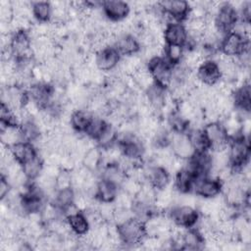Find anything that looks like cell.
<instances>
[{"label":"cell","mask_w":251,"mask_h":251,"mask_svg":"<svg viewBox=\"0 0 251 251\" xmlns=\"http://www.w3.org/2000/svg\"><path fill=\"white\" fill-rule=\"evenodd\" d=\"M163 39L165 44L185 46L188 40V33L184 24L179 22H172L166 25L163 29Z\"/></svg>","instance_id":"obj_15"},{"label":"cell","mask_w":251,"mask_h":251,"mask_svg":"<svg viewBox=\"0 0 251 251\" xmlns=\"http://www.w3.org/2000/svg\"><path fill=\"white\" fill-rule=\"evenodd\" d=\"M31 13L36 23H50L52 17V7L50 2H31Z\"/></svg>","instance_id":"obj_28"},{"label":"cell","mask_w":251,"mask_h":251,"mask_svg":"<svg viewBox=\"0 0 251 251\" xmlns=\"http://www.w3.org/2000/svg\"><path fill=\"white\" fill-rule=\"evenodd\" d=\"M133 202H134V197L132 195H130L129 193L119 188V191H118L117 196L114 201V204L116 207L131 209Z\"/></svg>","instance_id":"obj_38"},{"label":"cell","mask_w":251,"mask_h":251,"mask_svg":"<svg viewBox=\"0 0 251 251\" xmlns=\"http://www.w3.org/2000/svg\"><path fill=\"white\" fill-rule=\"evenodd\" d=\"M146 67L154 83L168 90L172 82L173 66L167 62L163 56H158L149 60Z\"/></svg>","instance_id":"obj_5"},{"label":"cell","mask_w":251,"mask_h":251,"mask_svg":"<svg viewBox=\"0 0 251 251\" xmlns=\"http://www.w3.org/2000/svg\"><path fill=\"white\" fill-rule=\"evenodd\" d=\"M107 125L106 119L100 116H94L90 125L88 126L86 131L84 132V135L88 136L89 138L93 139L94 141L97 139V137L100 135L102 130L105 128Z\"/></svg>","instance_id":"obj_35"},{"label":"cell","mask_w":251,"mask_h":251,"mask_svg":"<svg viewBox=\"0 0 251 251\" xmlns=\"http://www.w3.org/2000/svg\"><path fill=\"white\" fill-rule=\"evenodd\" d=\"M10 148L12 150L14 158L21 164H24L27 160L38 155L36 147L32 143L26 141L19 142Z\"/></svg>","instance_id":"obj_25"},{"label":"cell","mask_w":251,"mask_h":251,"mask_svg":"<svg viewBox=\"0 0 251 251\" xmlns=\"http://www.w3.org/2000/svg\"><path fill=\"white\" fill-rule=\"evenodd\" d=\"M170 148L176 158L183 161L189 160L195 154V150L186 132L173 131L170 139Z\"/></svg>","instance_id":"obj_9"},{"label":"cell","mask_w":251,"mask_h":251,"mask_svg":"<svg viewBox=\"0 0 251 251\" xmlns=\"http://www.w3.org/2000/svg\"><path fill=\"white\" fill-rule=\"evenodd\" d=\"M131 77L137 90L139 91L144 92L154 84V80L145 65L140 68L133 75H131Z\"/></svg>","instance_id":"obj_34"},{"label":"cell","mask_w":251,"mask_h":251,"mask_svg":"<svg viewBox=\"0 0 251 251\" xmlns=\"http://www.w3.org/2000/svg\"><path fill=\"white\" fill-rule=\"evenodd\" d=\"M162 11L170 18L172 22L183 23L187 20L190 5L189 2L183 0L162 1L158 2Z\"/></svg>","instance_id":"obj_12"},{"label":"cell","mask_w":251,"mask_h":251,"mask_svg":"<svg viewBox=\"0 0 251 251\" xmlns=\"http://www.w3.org/2000/svg\"><path fill=\"white\" fill-rule=\"evenodd\" d=\"M195 75L198 82L204 86H215L222 80L219 67L212 59L205 60L196 70Z\"/></svg>","instance_id":"obj_11"},{"label":"cell","mask_w":251,"mask_h":251,"mask_svg":"<svg viewBox=\"0 0 251 251\" xmlns=\"http://www.w3.org/2000/svg\"><path fill=\"white\" fill-rule=\"evenodd\" d=\"M75 197V190L73 187H69V188L57 190L54 197L50 201H52L62 212L65 208L74 204Z\"/></svg>","instance_id":"obj_32"},{"label":"cell","mask_w":251,"mask_h":251,"mask_svg":"<svg viewBox=\"0 0 251 251\" xmlns=\"http://www.w3.org/2000/svg\"><path fill=\"white\" fill-rule=\"evenodd\" d=\"M132 217H134V216H133L131 209L116 207L112 223L115 224L116 226H120V225L124 224L125 222L128 221L129 219H131Z\"/></svg>","instance_id":"obj_39"},{"label":"cell","mask_w":251,"mask_h":251,"mask_svg":"<svg viewBox=\"0 0 251 251\" xmlns=\"http://www.w3.org/2000/svg\"><path fill=\"white\" fill-rule=\"evenodd\" d=\"M117 226L122 244L126 248H133L140 245L146 236L144 222L135 217Z\"/></svg>","instance_id":"obj_1"},{"label":"cell","mask_w":251,"mask_h":251,"mask_svg":"<svg viewBox=\"0 0 251 251\" xmlns=\"http://www.w3.org/2000/svg\"><path fill=\"white\" fill-rule=\"evenodd\" d=\"M146 181L156 190L166 188L171 185V173L160 166L155 164H149V166L144 167Z\"/></svg>","instance_id":"obj_13"},{"label":"cell","mask_w":251,"mask_h":251,"mask_svg":"<svg viewBox=\"0 0 251 251\" xmlns=\"http://www.w3.org/2000/svg\"><path fill=\"white\" fill-rule=\"evenodd\" d=\"M168 217L173 225L188 228L194 227L197 224L200 213L197 208L187 205H174L168 210Z\"/></svg>","instance_id":"obj_4"},{"label":"cell","mask_w":251,"mask_h":251,"mask_svg":"<svg viewBox=\"0 0 251 251\" xmlns=\"http://www.w3.org/2000/svg\"><path fill=\"white\" fill-rule=\"evenodd\" d=\"M113 47L122 57L138 54L141 50L137 38L132 34H122L115 38Z\"/></svg>","instance_id":"obj_17"},{"label":"cell","mask_w":251,"mask_h":251,"mask_svg":"<svg viewBox=\"0 0 251 251\" xmlns=\"http://www.w3.org/2000/svg\"><path fill=\"white\" fill-rule=\"evenodd\" d=\"M73 187L72 171H67L61 169L58 176H56V188L57 190Z\"/></svg>","instance_id":"obj_37"},{"label":"cell","mask_w":251,"mask_h":251,"mask_svg":"<svg viewBox=\"0 0 251 251\" xmlns=\"http://www.w3.org/2000/svg\"><path fill=\"white\" fill-rule=\"evenodd\" d=\"M250 83L245 82L235 87L231 93V97L234 103V109L242 112L250 113L251 97H250Z\"/></svg>","instance_id":"obj_18"},{"label":"cell","mask_w":251,"mask_h":251,"mask_svg":"<svg viewBox=\"0 0 251 251\" xmlns=\"http://www.w3.org/2000/svg\"><path fill=\"white\" fill-rule=\"evenodd\" d=\"M100 178H103L120 188L126 177V171L117 164H105L100 169Z\"/></svg>","instance_id":"obj_22"},{"label":"cell","mask_w":251,"mask_h":251,"mask_svg":"<svg viewBox=\"0 0 251 251\" xmlns=\"http://www.w3.org/2000/svg\"><path fill=\"white\" fill-rule=\"evenodd\" d=\"M0 139H1V143L8 147H12L13 145H15L17 143L24 141L21 127L5 126V125L1 124Z\"/></svg>","instance_id":"obj_27"},{"label":"cell","mask_w":251,"mask_h":251,"mask_svg":"<svg viewBox=\"0 0 251 251\" xmlns=\"http://www.w3.org/2000/svg\"><path fill=\"white\" fill-rule=\"evenodd\" d=\"M163 240L155 235H146L140 243L141 248L146 250H161L163 249Z\"/></svg>","instance_id":"obj_40"},{"label":"cell","mask_w":251,"mask_h":251,"mask_svg":"<svg viewBox=\"0 0 251 251\" xmlns=\"http://www.w3.org/2000/svg\"><path fill=\"white\" fill-rule=\"evenodd\" d=\"M121 59L119 52L113 46H109L95 53V66L103 73H110L118 68Z\"/></svg>","instance_id":"obj_14"},{"label":"cell","mask_w":251,"mask_h":251,"mask_svg":"<svg viewBox=\"0 0 251 251\" xmlns=\"http://www.w3.org/2000/svg\"><path fill=\"white\" fill-rule=\"evenodd\" d=\"M212 21L221 33L226 34L233 30L239 21V16L237 11L228 2H223L212 18Z\"/></svg>","instance_id":"obj_7"},{"label":"cell","mask_w":251,"mask_h":251,"mask_svg":"<svg viewBox=\"0 0 251 251\" xmlns=\"http://www.w3.org/2000/svg\"><path fill=\"white\" fill-rule=\"evenodd\" d=\"M142 184H143V183H142L141 181H139L138 179L126 176V179L124 180V182L122 183V185L120 186V188L123 189L124 191L129 193V194L132 195L133 197H135V195H136V194L138 193V191L140 190Z\"/></svg>","instance_id":"obj_36"},{"label":"cell","mask_w":251,"mask_h":251,"mask_svg":"<svg viewBox=\"0 0 251 251\" xmlns=\"http://www.w3.org/2000/svg\"><path fill=\"white\" fill-rule=\"evenodd\" d=\"M80 165L88 171L97 174L103 166L102 149L97 145L90 147L82 156Z\"/></svg>","instance_id":"obj_19"},{"label":"cell","mask_w":251,"mask_h":251,"mask_svg":"<svg viewBox=\"0 0 251 251\" xmlns=\"http://www.w3.org/2000/svg\"><path fill=\"white\" fill-rule=\"evenodd\" d=\"M117 137H118L117 127L107 122L105 128L97 137V139L95 140V143L101 149H104L115 144L117 142Z\"/></svg>","instance_id":"obj_33"},{"label":"cell","mask_w":251,"mask_h":251,"mask_svg":"<svg viewBox=\"0 0 251 251\" xmlns=\"http://www.w3.org/2000/svg\"><path fill=\"white\" fill-rule=\"evenodd\" d=\"M185 162V161H184ZM195 180V176L187 168L183 167L175 173L173 188L179 193L191 192L192 185Z\"/></svg>","instance_id":"obj_21"},{"label":"cell","mask_w":251,"mask_h":251,"mask_svg":"<svg viewBox=\"0 0 251 251\" xmlns=\"http://www.w3.org/2000/svg\"><path fill=\"white\" fill-rule=\"evenodd\" d=\"M203 127V126H202ZM202 127H192L188 126L186 133L191 141V144L195 152H203L210 150L207 139L203 133Z\"/></svg>","instance_id":"obj_29"},{"label":"cell","mask_w":251,"mask_h":251,"mask_svg":"<svg viewBox=\"0 0 251 251\" xmlns=\"http://www.w3.org/2000/svg\"><path fill=\"white\" fill-rule=\"evenodd\" d=\"M182 250H200L204 247V238L196 227L184 228L181 235Z\"/></svg>","instance_id":"obj_23"},{"label":"cell","mask_w":251,"mask_h":251,"mask_svg":"<svg viewBox=\"0 0 251 251\" xmlns=\"http://www.w3.org/2000/svg\"><path fill=\"white\" fill-rule=\"evenodd\" d=\"M66 221L72 232L76 236L85 235L90 229V225L88 223V220L85 214L81 211H78L71 216H68L66 218Z\"/></svg>","instance_id":"obj_24"},{"label":"cell","mask_w":251,"mask_h":251,"mask_svg":"<svg viewBox=\"0 0 251 251\" xmlns=\"http://www.w3.org/2000/svg\"><path fill=\"white\" fill-rule=\"evenodd\" d=\"M222 189L223 182L219 178L206 176L195 178L191 192L199 198L208 199L222 194Z\"/></svg>","instance_id":"obj_8"},{"label":"cell","mask_w":251,"mask_h":251,"mask_svg":"<svg viewBox=\"0 0 251 251\" xmlns=\"http://www.w3.org/2000/svg\"><path fill=\"white\" fill-rule=\"evenodd\" d=\"M118 191H119L118 186L99 177L97 182L95 197L100 202H114Z\"/></svg>","instance_id":"obj_26"},{"label":"cell","mask_w":251,"mask_h":251,"mask_svg":"<svg viewBox=\"0 0 251 251\" xmlns=\"http://www.w3.org/2000/svg\"><path fill=\"white\" fill-rule=\"evenodd\" d=\"M210 151L227 148L229 138L221 121L208 122L202 127Z\"/></svg>","instance_id":"obj_6"},{"label":"cell","mask_w":251,"mask_h":251,"mask_svg":"<svg viewBox=\"0 0 251 251\" xmlns=\"http://www.w3.org/2000/svg\"><path fill=\"white\" fill-rule=\"evenodd\" d=\"M22 166H23V171L26 176V177L30 181H32V180H35L41 175L44 167V161L39 155H36L35 157L22 164Z\"/></svg>","instance_id":"obj_30"},{"label":"cell","mask_w":251,"mask_h":251,"mask_svg":"<svg viewBox=\"0 0 251 251\" xmlns=\"http://www.w3.org/2000/svg\"><path fill=\"white\" fill-rule=\"evenodd\" d=\"M144 96L148 105L156 115V113H161L164 109L169 97V92L167 89L154 83L144 91Z\"/></svg>","instance_id":"obj_16"},{"label":"cell","mask_w":251,"mask_h":251,"mask_svg":"<svg viewBox=\"0 0 251 251\" xmlns=\"http://www.w3.org/2000/svg\"><path fill=\"white\" fill-rule=\"evenodd\" d=\"M247 50H250L249 38L242 36L235 31H230L225 34L219 45V52L221 54L233 59L237 58Z\"/></svg>","instance_id":"obj_3"},{"label":"cell","mask_w":251,"mask_h":251,"mask_svg":"<svg viewBox=\"0 0 251 251\" xmlns=\"http://www.w3.org/2000/svg\"><path fill=\"white\" fill-rule=\"evenodd\" d=\"M184 51H185L184 46L176 45V44H165L162 56L172 66H175L182 62Z\"/></svg>","instance_id":"obj_31"},{"label":"cell","mask_w":251,"mask_h":251,"mask_svg":"<svg viewBox=\"0 0 251 251\" xmlns=\"http://www.w3.org/2000/svg\"><path fill=\"white\" fill-rule=\"evenodd\" d=\"M11 189H12V185L10 184V182L7 180L6 177L1 176V179H0V197H1V200L4 199L8 195V193L11 191Z\"/></svg>","instance_id":"obj_41"},{"label":"cell","mask_w":251,"mask_h":251,"mask_svg":"<svg viewBox=\"0 0 251 251\" xmlns=\"http://www.w3.org/2000/svg\"><path fill=\"white\" fill-rule=\"evenodd\" d=\"M101 9L105 18L113 23H119L126 20L131 12L129 3L121 0L102 1Z\"/></svg>","instance_id":"obj_10"},{"label":"cell","mask_w":251,"mask_h":251,"mask_svg":"<svg viewBox=\"0 0 251 251\" xmlns=\"http://www.w3.org/2000/svg\"><path fill=\"white\" fill-rule=\"evenodd\" d=\"M94 115L87 109H75L70 117V126L77 133H84Z\"/></svg>","instance_id":"obj_20"},{"label":"cell","mask_w":251,"mask_h":251,"mask_svg":"<svg viewBox=\"0 0 251 251\" xmlns=\"http://www.w3.org/2000/svg\"><path fill=\"white\" fill-rule=\"evenodd\" d=\"M229 165L233 172H238L242 167L249 164L250 159V143L249 138L239 136L229 139L228 146Z\"/></svg>","instance_id":"obj_2"}]
</instances>
